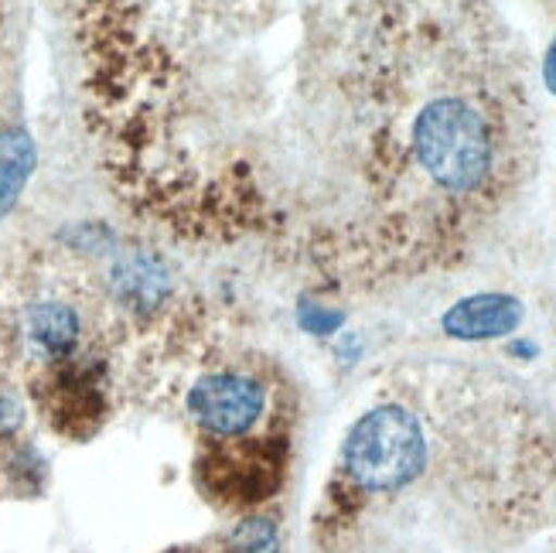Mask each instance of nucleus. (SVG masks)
Wrapping results in <instances>:
<instances>
[{
	"label": "nucleus",
	"instance_id": "obj_2",
	"mask_svg": "<svg viewBox=\"0 0 556 553\" xmlns=\"http://www.w3.org/2000/svg\"><path fill=\"white\" fill-rule=\"evenodd\" d=\"M188 414L212 441H243L267 414V387L247 373L202 376L188 393Z\"/></svg>",
	"mask_w": 556,
	"mask_h": 553
},
{
	"label": "nucleus",
	"instance_id": "obj_10",
	"mask_svg": "<svg viewBox=\"0 0 556 553\" xmlns=\"http://www.w3.org/2000/svg\"><path fill=\"white\" fill-rule=\"evenodd\" d=\"M543 79H546L549 92L556 96V38H553L549 52H546V62H543Z\"/></svg>",
	"mask_w": 556,
	"mask_h": 553
},
{
	"label": "nucleus",
	"instance_id": "obj_8",
	"mask_svg": "<svg viewBox=\"0 0 556 553\" xmlns=\"http://www.w3.org/2000/svg\"><path fill=\"white\" fill-rule=\"evenodd\" d=\"M229 553H277V530L270 519H247L229 537Z\"/></svg>",
	"mask_w": 556,
	"mask_h": 553
},
{
	"label": "nucleus",
	"instance_id": "obj_11",
	"mask_svg": "<svg viewBox=\"0 0 556 553\" xmlns=\"http://www.w3.org/2000/svg\"><path fill=\"white\" fill-rule=\"evenodd\" d=\"M17 424V403L11 397H0V430Z\"/></svg>",
	"mask_w": 556,
	"mask_h": 553
},
{
	"label": "nucleus",
	"instance_id": "obj_5",
	"mask_svg": "<svg viewBox=\"0 0 556 553\" xmlns=\"http://www.w3.org/2000/svg\"><path fill=\"white\" fill-rule=\"evenodd\" d=\"M110 284H113V294L127 307H137V311H151L172 294V277H167V267L151 253L119 256Z\"/></svg>",
	"mask_w": 556,
	"mask_h": 553
},
{
	"label": "nucleus",
	"instance_id": "obj_9",
	"mask_svg": "<svg viewBox=\"0 0 556 553\" xmlns=\"http://www.w3.org/2000/svg\"><path fill=\"white\" fill-rule=\"evenodd\" d=\"M301 325L314 335H331L338 325H342V311H331L325 304H301Z\"/></svg>",
	"mask_w": 556,
	"mask_h": 553
},
{
	"label": "nucleus",
	"instance_id": "obj_1",
	"mask_svg": "<svg viewBox=\"0 0 556 553\" xmlns=\"http://www.w3.org/2000/svg\"><path fill=\"white\" fill-rule=\"evenodd\" d=\"M427 465V438L420 420L396 403L362 414L342 444L345 486L358 495H393L406 489Z\"/></svg>",
	"mask_w": 556,
	"mask_h": 553
},
{
	"label": "nucleus",
	"instance_id": "obj_3",
	"mask_svg": "<svg viewBox=\"0 0 556 553\" xmlns=\"http://www.w3.org/2000/svg\"><path fill=\"white\" fill-rule=\"evenodd\" d=\"M239 444H243L239 451L229 444L215 448L205 472L212 492H219L229 502H239V506H250V502L267 499L280 486L283 448L274 441L250 444V438H243Z\"/></svg>",
	"mask_w": 556,
	"mask_h": 553
},
{
	"label": "nucleus",
	"instance_id": "obj_6",
	"mask_svg": "<svg viewBox=\"0 0 556 553\" xmlns=\"http://www.w3.org/2000/svg\"><path fill=\"white\" fill-rule=\"evenodd\" d=\"M28 342L45 359H68L79 342V315L62 301H38L28 307Z\"/></svg>",
	"mask_w": 556,
	"mask_h": 553
},
{
	"label": "nucleus",
	"instance_id": "obj_7",
	"mask_svg": "<svg viewBox=\"0 0 556 553\" xmlns=\"http://www.w3.org/2000/svg\"><path fill=\"white\" fill-rule=\"evenodd\" d=\"M35 161L38 154H35V140L28 130H21V127L0 130V223H4V215L21 199L24 185H28L35 172Z\"/></svg>",
	"mask_w": 556,
	"mask_h": 553
},
{
	"label": "nucleus",
	"instance_id": "obj_12",
	"mask_svg": "<svg viewBox=\"0 0 556 553\" xmlns=\"http://www.w3.org/2000/svg\"><path fill=\"white\" fill-rule=\"evenodd\" d=\"M167 553H185V550H167Z\"/></svg>",
	"mask_w": 556,
	"mask_h": 553
},
{
	"label": "nucleus",
	"instance_id": "obj_4",
	"mask_svg": "<svg viewBox=\"0 0 556 553\" xmlns=\"http://www.w3.org/2000/svg\"><path fill=\"white\" fill-rule=\"evenodd\" d=\"M522 322V304L509 294H475L457 301L444 315V331L454 339H498L516 331Z\"/></svg>",
	"mask_w": 556,
	"mask_h": 553
}]
</instances>
